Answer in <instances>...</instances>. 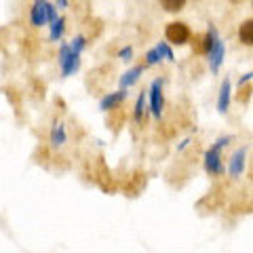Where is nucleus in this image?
<instances>
[{
    "mask_svg": "<svg viewBox=\"0 0 253 253\" xmlns=\"http://www.w3.org/2000/svg\"><path fill=\"white\" fill-rule=\"evenodd\" d=\"M89 179L93 181V184H97L106 194L116 192V188H118V181L114 179L112 171H110V167H108V163L104 161V156H97L93 161V169L89 173Z\"/></svg>",
    "mask_w": 253,
    "mask_h": 253,
    "instance_id": "2",
    "label": "nucleus"
},
{
    "mask_svg": "<svg viewBox=\"0 0 253 253\" xmlns=\"http://www.w3.org/2000/svg\"><path fill=\"white\" fill-rule=\"evenodd\" d=\"M251 4H253V0H251Z\"/></svg>",
    "mask_w": 253,
    "mask_h": 253,
    "instance_id": "32",
    "label": "nucleus"
},
{
    "mask_svg": "<svg viewBox=\"0 0 253 253\" xmlns=\"http://www.w3.org/2000/svg\"><path fill=\"white\" fill-rule=\"evenodd\" d=\"M57 4L61 6V9H63V6H68V0H57Z\"/></svg>",
    "mask_w": 253,
    "mask_h": 253,
    "instance_id": "30",
    "label": "nucleus"
},
{
    "mask_svg": "<svg viewBox=\"0 0 253 253\" xmlns=\"http://www.w3.org/2000/svg\"><path fill=\"white\" fill-rule=\"evenodd\" d=\"M146 184H148V175H146V171H141V169H137V171H133L129 177H126V181H125V186H123V192H125V196H137L141 190L146 188Z\"/></svg>",
    "mask_w": 253,
    "mask_h": 253,
    "instance_id": "7",
    "label": "nucleus"
},
{
    "mask_svg": "<svg viewBox=\"0 0 253 253\" xmlns=\"http://www.w3.org/2000/svg\"><path fill=\"white\" fill-rule=\"evenodd\" d=\"M161 49H163V53H165V59H169V61L175 59V57H173V51L169 49V44H167V42H161Z\"/></svg>",
    "mask_w": 253,
    "mask_h": 253,
    "instance_id": "27",
    "label": "nucleus"
},
{
    "mask_svg": "<svg viewBox=\"0 0 253 253\" xmlns=\"http://www.w3.org/2000/svg\"><path fill=\"white\" fill-rule=\"evenodd\" d=\"M78 66H81V53L72 49V44H61L59 46V68L61 76H72Z\"/></svg>",
    "mask_w": 253,
    "mask_h": 253,
    "instance_id": "3",
    "label": "nucleus"
},
{
    "mask_svg": "<svg viewBox=\"0 0 253 253\" xmlns=\"http://www.w3.org/2000/svg\"><path fill=\"white\" fill-rule=\"evenodd\" d=\"M55 19H57V9H55V6L53 4H49V2H46V21H55Z\"/></svg>",
    "mask_w": 253,
    "mask_h": 253,
    "instance_id": "25",
    "label": "nucleus"
},
{
    "mask_svg": "<svg viewBox=\"0 0 253 253\" xmlns=\"http://www.w3.org/2000/svg\"><path fill=\"white\" fill-rule=\"evenodd\" d=\"M112 66H101L97 70H91L89 76H86V89L91 93H97V91H104L108 83H110V76H104L106 72H110Z\"/></svg>",
    "mask_w": 253,
    "mask_h": 253,
    "instance_id": "6",
    "label": "nucleus"
},
{
    "mask_svg": "<svg viewBox=\"0 0 253 253\" xmlns=\"http://www.w3.org/2000/svg\"><path fill=\"white\" fill-rule=\"evenodd\" d=\"M133 57V49L131 46H125V49L118 51V59H123V61H129Z\"/></svg>",
    "mask_w": 253,
    "mask_h": 253,
    "instance_id": "24",
    "label": "nucleus"
},
{
    "mask_svg": "<svg viewBox=\"0 0 253 253\" xmlns=\"http://www.w3.org/2000/svg\"><path fill=\"white\" fill-rule=\"evenodd\" d=\"M251 78H253V72H247V74H243V78L239 81V86H241V84H245V83H249Z\"/></svg>",
    "mask_w": 253,
    "mask_h": 253,
    "instance_id": "29",
    "label": "nucleus"
},
{
    "mask_svg": "<svg viewBox=\"0 0 253 253\" xmlns=\"http://www.w3.org/2000/svg\"><path fill=\"white\" fill-rule=\"evenodd\" d=\"M148 66L144 63V66H135V68H131L129 72H125L123 76H121V89H129V86H133L137 81H139V76L144 74V70H146Z\"/></svg>",
    "mask_w": 253,
    "mask_h": 253,
    "instance_id": "15",
    "label": "nucleus"
},
{
    "mask_svg": "<svg viewBox=\"0 0 253 253\" xmlns=\"http://www.w3.org/2000/svg\"><path fill=\"white\" fill-rule=\"evenodd\" d=\"M161 6L167 13H179L186 6V0H161Z\"/></svg>",
    "mask_w": 253,
    "mask_h": 253,
    "instance_id": "20",
    "label": "nucleus"
},
{
    "mask_svg": "<svg viewBox=\"0 0 253 253\" xmlns=\"http://www.w3.org/2000/svg\"><path fill=\"white\" fill-rule=\"evenodd\" d=\"M51 41H61L63 36V30H66V19L63 17H57L55 21H51Z\"/></svg>",
    "mask_w": 253,
    "mask_h": 253,
    "instance_id": "17",
    "label": "nucleus"
},
{
    "mask_svg": "<svg viewBox=\"0 0 253 253\" xmlns=\"http://www.w3.org/2000/svg\"><path fill=\"white\" fill-rule=\"evenodd\" d=\"M239 41L245 46H253V19H245L239 26Z\"/></svg>",
    "mask_w": 253,
    "mask_h": 253,
    "instance_id": "16",
    "label": "nucleus"
},
{
    "mask_svg": "<svg viewBox=\"0 0 253 253\" xmlns=\"http://www.w3.org/2000/svg\"><path fill=\"white\" fill-rule=\"evenodd\" d=\"M192 49H194V53L205 55V34H199L192 38Z\"/></svg>",
    "mask_w": 253,
    "mask_h": 253,
    "instance_id": "21",
    "label": "nucleus"
},
{
    "mask_svg": "<svg viewBox=\"0 0 253 253\" xmlns=\"http://www.w3.org/2000/svg\"><path fill=\"white\" fill-rule=\"evenodd\" d=\"M251 93H253L251 86H245V84H241V91H239V95H236V99H239L241 104H247L249 97H251Z\"/></svg>",
    "mask_w": 253,
    "mask_h": 253,
    "instance_id": "22",
    "label": "nucleus"
},
{
    "mask_svg": "<svg viewBox=\"0 0 253 253\" xmlns=\"http://www.w3.org/2000/svg\"><path fill=\"white\" fill-rule=\"evenodd\" d=\"M230 2H234V4H241V2H245V0H230Z\"/></svg>",
    "mask_w": 253,
    "mask_h": 253,
    "instance_id": "31",
    "label": "nucleus"
},
{
    "mask_svg": "<svg viewBox=\"0 0 253 253\" xmlns=\"http://www.w3.org/2000/svg\"><path fill=\"white\" fill-rule=\"evenodd\" d=\"M232 141V137H219L215 144H213L207 152H205V171L209 173L211 177H219L226 173V167H224V161H221V150H224L228 144Z\"/></svg>",
    "mask_w": 253,
    "mask_h": 253,
    "instance_id": "1",
    "label": "nucleus"
},
{
    "mask_svg": "<svg viewBox=\"0 0 253 253\" xmlns=\"http://www.w3.org/2000/svg\"><path fill=\"white\" fill-rule=\"evenodd\" d=\"M6 97H9L15 106H19V99H21V97L17 95V91H15V89H6Z\"/></svg>",
    "mask_w": 253,
    "mask_h": 253,
    "instance_id": "26",
    "label": "nucleus"
},
{
    "mask_svg": "<svg viewBox=\"0 0 253 253\" xmlns=\"http://www.w3.org/2000/svg\"><path fill=\"white\" fill-rule=\"evenodd\" d=\"M30 21L34 28H42L46 21V0H34V4H32L30 9Z\"/></svg>",
    "mask_w": 253,
    "mask_h": 253,
    "instance_id": "10",
    "label": "nucleus"
},
{
    "mask_svg": "<svg viewBox=\"0 0 253 253\" xmlns=\"http://www.w3.org/2000/svg\"><path fill=\"white\" fill-rule=\"evenodd\" d=\"M245 161H247V148H239L228 161V175L230 177H241L245 171Z\"/></svg>",
    "mask_w": 253,
    "mask_h": 253,
    "instance_id": "8",
    "label": "nucleus"
},
{
    "mask_svg": "<svg viewBox=\"0 0 253 253\" xmlns=\"http://www.w3.org/2000/svg\"><path fill=\"white\" fill-rule=\"evenodd\" d=\"M68 141V131H66V125L61 121H55L51 126V133H49V146L51 150H57Z\"/></svg>",
    "mask_w": 253,
    "mask_h": 253,
    "instance_id": "9",
    "label": "nucleus"
},
{
    "mask_svg": "<svg viewBox=\"0 0 253 253\" xmlns=\"http://www.w3.org/2000/svg\"><path fill=\"white\" fill-rule=\"evenodd\" d=\"M125 123H126V112L125 110L118 106V108H114V110H110L108 112V118H106V125H108V129H112L114 133H118L125 126Z\"/></svg>",
    "mask_w": 253,
    "mask_h": 253,
    "instance_id": "11",
    "label": "nucleus"
},
{
    "mask_svg": "<svg viewBox=\"0 0 253 253\" xmlns=\"http://www.w3.org/2000/svg\"><path fill=\"white\" fill-rule=\"evenodd\" d=\"M34 91H36V97H44V84L41 81H34Z\"/></svg>",
    "mask_w": 253,
    "mask_h": 253,
    "instance_id": "28",
    "label": "nucleus"
},
{
    "mask_svg": "<svg viewBox=\"0 0 253 253\" xmlns=\"http://www.w3.org/2000/svg\"><path fill=\"white\" fill-rule=\"evenodd\" d=\"M190 36H192L190 34V28L184 21H171V23H167V28H165V38H167V42H171V44H177V46L186 44L190 41Z\"/></svg>",
    "mask_w": 253,
    "mask_h": 253,
    "instance_id": "4",
    "label": "nucleus"
},
{
    "mask_svg": "<svg viewBox=\"0 0 253 253\" xmlns=\"http://www.w3.org/2000/svg\"><path fill=\"white\" fill-rule=\"evenodd\" d=\"M224 55H226V46H224V42H221L219 36H217L213 49L209 51V68H211V72H217V70H219L221 61H224Z\"/></svg>",
    "mask_w": 253,
    "mask_h": 253,
    "instance_id": "13",
    "label": "nucleus"
},
{
    "mask_svg": "<svg viewBox=\"0 0 253 253\" xmlns=\"http://www.w3.org/2000/svg\"><path fill=\"white\" fill-rule=\"evenodd\" d=\"M148 97H150V112H152L154 118L161 121L163 110H165V95H163V81H161V78H156V81L152 83Z\"/></svg>",
    "mask_w": 253,
    "mask_h": 253,
    "instance_id": "5",
    "label": "nucleus"
},
{
    "mask_svg": "<svg viewBox=\"0 0 253 253\" xmlns=\"http://www.w3.org/2000/svg\"><path fill=\"white\" fill-rule=\"evenodd\" d=\"M144 114H146V93H141L137 101H135V110H133V121L141 123L144 121Z\"/></svg>",
    "mask_w": 253,
    "mask_h": 253,
    "instance_id": "18",
    "label": "nucleus"
},
{
    "mask_svg": "<svg viewBox=\"0 0 253 253\" xmlns=\"http://www.w3.org/2000/svg\"><path fill=\"white\" fill-rule=\"evenodd\" d=\"M86 46V36H76L74 41H72V49L76 53H83V49Z\"/></svg>",
    "mask_w": 253,
    "mask_h": 253,
    "instance_id": "23",
    "label": "nucleus"
},
{
    "mask_svg": "<svg viewBox=\"0 0 253 253\" xmlns=\"http://www.w3.org/2000/svg\"><path fill=\"white\" fill-rule=\"evenodd\" d=\"M165 57V53H163V49H161V44H156L154 49H150L148 53H146V66H156L158 61H161Z\"/></svg>",
    "mask_w": 253,
    "mask_h": 253,
    "instance_id": "19",
    "label": "nucleus"
},
{
    "mask_svg": "<svg viewBox=\"0 0 253 253\" xmlns=\"http://www.w3.org/2000/svg\"><path fill=\"white\" fill-rule=\"evenodd\" d=\"M126 89H121V91H116V93H108L104 99L99 101V108L104 110V112H110V110H114V108H118L123 104V101L126 99Z\"/></svg>",
    "mask_w": 253,
    "mask_h": 253,
    "instance_id": "12",
    "label": "nucleus"
},
{
    "mask_svg": "<svg viewBox=\"0 0 253 253\" xmlns=\"http://www.w3.org/2000/svg\"><path fill=\"white\" fill-rule=\"evenodd\" d=\"M230 81H226L221 83V86H219V93H217V112L219 114H226L228 112V106H230Z\"/></svg>",
    "mask_w": 253,
    "mask_h": 253,
    "instance_id": "14",
    "label": "nucleus"
}]
</instances>
